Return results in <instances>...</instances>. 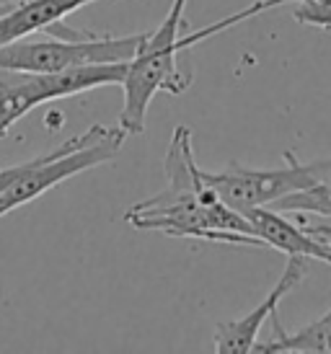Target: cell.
Listing matches in <instances>:
<instances>
[{
  "label": "cell",
  "instance_id": "cell-1",
  "mask_svg": "<svg viewBox=\"0 0 331 354\" xmlns=\"http://www.w3.org/2000/svg\"><path fill=\"white\" fill-rule=\"evenodd\" d=\"M166 189L143 199L125 212L127 225L137 230H161L171 238H197L210 243L264 248L253 236L244 212L225 205L207 187L202 168L197 166L189 127L179 124L163 158Z\"/></svg>",
  "mask_w": 331,
  "mask_h": 354
},
{
  "label": "cell",
  "instance_id": "cell-2",
  "mask_svg": "<svg viewBox=\"0 0 331 354\" xmlns=\"http://www.w3.org/2000/svg\"><path fill=\"white\" fill-rule=\"evenodd\" d=\"M283 3H298V0H253L249 8L238 10L228 19H220L213 26L189 34L184 39H179V29H181V19H184L186 0H174L171 10L166 13V19L161 21L153 34H145V39L140 44L137 55L127 62V73L122 80V91H125V104L119 111V124L127 135H140L145 132V117L147 106L156 93L168 91V93H184L192 83V73H181L179 68V55L186 50H192L195 44L210 39L215 34H223L225 29H231L241 21L251 19L256 13L272 10Z\"/></svg>",
  "mask_w": 331,
  "mask_h": 354
},
{
  "label": "cell",
  "instance_id": "cell-3",
  "mask_svg": "<svg viewBox=\"0 0 331 354\" xmlns=\"http://www.w3.org/2000/svg\"><path fill=\"white\" fill-rule=\"evenodd\" d=\"M49 37L31 39L21 37L0 47V70L8 73H62V70L129 62L135 57L145 34L129 37H101L65 26L62 21L47 26Z\"/></svg>",
  "mask_w": 331,
  "mask_h": 354
},
{
  "label": "cell",
  "instance_id": "cell-4",
  "mask_svg": "<svg viewBox=\"0 0 331 354\" xmlns=\"http://www.w3.org/2000/svg\"><path fill=\"white\" fill-rule=\"evenodd\" d=\"M125 138L127 132L122 127L93 124L68 142L52 148L49 153L37 156L34 163L21 176L13 178L8 189L0 194V217L19 209L21 205H29L34 199H39L49 189L78 176L88 168L104 166L109 160H114L125 145Z\"/></svg>",
  "mask_w": 331,
  "mask_h": 354
},
{
  "label": "cell",
  "instance_id": "cell-5",
  "mask_svg": "<svg viewBox=\"0 0 331 354\" xmlns=\"http://www.w3.org/2000/svg\"><path fill=\"white\" fill-rule=\"evenodd\" d=\"M127 62L86 65L62 73H8L0 70V138L24 114L49 101L78 96L101 86H122Z\"/></svg>",
  "mask_w": 331,
  "mask_h": 354
},
{
  "label": "cell",
  "instance_id": "cell-6",
  "mask_svg": "<svg viewBox=\"0 0 331 354\" xmlns=\"http://www.w3.org/2000/svg\"><path fill=\"white\" fill-rule=\"evenodd\" d=\"M285 160L287 163L277 168H249L241 163H228V168L217 174L202 171V176L207 187L238 212L251 207H269L292 192L308 189L321 178L331 176V158L316 163H301L292 156V150H287Z\"/></svg>",
  "mask_w": 331,
  "mask_h": 354
},
{
  "label": "cell",
  "instance_id": "cell-7",
  "mask_svg": "<svg viewBox=\"0 0 331 354\" xmlns=\"http://www.w3.org/2000/svg\"><path fill=\"white\" fill-rule=\"evenodd\" d=\"M305 279V261L303 256H287L283 277L277 279V285L269 290V295L264 297L262 303L253 310L238 318V321H228V324L215 326V349L217 352H253L256 346V336L262 331L264 321H269L272 313H277V308L285 297L290 295L295 287Z\"/></svg>",
  "mask_w": 331,
  "mask_h": 354
},
{
  "label": "cell",
  "instance_id": "cell-8",
  "mask_svg": "<svg viewBox=\"0 0 331 354\" xmlns=\"http://www.w3.org/2000/svg\"><path fill=\"white\" fill-rule=\"evenodd\" d=\"M244 217L264 248H277L287 256L319 259L323 264H331L329 246L313 238L303 225H295L287 217H283V212L269 207H251V209H244Z\"/></svg>",
  "mask_w": 331,
  "mask_h": 354
},
{
  "label": "cell",
  "instance_id": "cell-9",
  "mask_svg": "<svg viewBox=\"0 0 331 354\" xmlns=\"http://www.w3.org/2000/svg\"><path fill=\"white\" fill-rule=\"evenodd\" d=\"M88 3L96 0H19L8 13L0 16V41L8 44L13 39L44 31Z\"/></svg>",
  "mask_w": 331,
  "mask_h": 354
},
{
  "label": "cell",
  "instance_id": "cell-10",
  "mask_svg": "<svg viewBox=\"0 0 331 354\" xmlns=\"http://www.w3.org/2000/svg\"><path fill=\"white\" fill-rule=\"evenodd\" d=\"M274 336L269 342H256L253 352H331V308L313 324L287 334L277 313H272Z\"/></svg>",
  "mask_w": 331,
  "mask_h": 354
},
{
  "label": "cell",
  "instance_id": "cell-11",
  "mask_svg": "<svg viewBox=\"0 0 331 354\" xmlns=\"http://www.w3.org/2000/svg\"><path fill=\"white\" fill-rule=\"evenodd\" d=\"M295 19L308 26L331 29V0H298Z\"/></svg>",
  "mask_w": 331,
  "mask_h": 354
},
{
  "label": "cell",
  "instance_id": "cell-12",
  "mask_svg": "<svg viewBox=\"0 0 331 354\" xmlns=\"http://www.w3.org/2000/svg\"><path fill=\"white\" fill-rule=\"evenodd\" d=\"M31 163H34V158H31V160H24V163H13V166H8V168H0V194H3V192L8 189L10 181L16 176H21Z\"/></svg>",
  "mask_w": 331,
  "mask_h": 354
}]
</instances>
